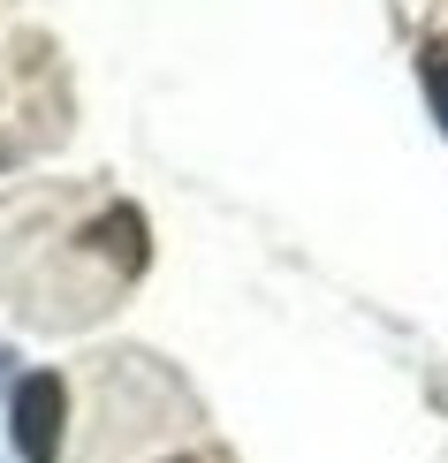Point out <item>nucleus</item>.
<instances>
[{
	"mask_svg": "<svg viewBox=\"0 0 448 463\" xmlns=\"http://www.w3.org/2000/svg\"><path fill=\"white\" fill-rule=\"evenodd\" d=\"M418 76H425V99H434V114H441V129H448V31H441L434 46L418 53Z\"/></svg>",
	"mask_w": 448,
	"mask_h": 463,
	"instance_id": "nucleus-3",
	"label": "nucleus"
},
{
	"mask_svg": "<svg viewBox=\"0 0 448 463\" xmlns=\"http://www.w3.org/2000/svg\"><path fill=\"white\" fill-rule=\"evenodd\" d=\"M15 456L24 463H53L62 456V426H69V388L53 373H31V380H15Z\"/></svg>",
	"mask_w": 448,
	"mask_h": 463,
	"instance_id": "nucleus-1",
	"label": "nucleus"
},
{
	"mask_svg": "<svg viewBox=\"0 0 448 463\" xmlns=\"http://www.w3.org/2000/svg\"><path fill=\"white\" fill-rule=\"evenodd\" d=\"M91 243H100L107 259L122 266V274H138V266H145V221L129 213V205H114V213H107L100 228H91Z\"/></svg>",
	"mask_w": 448,
	"mask_h": 463,
	"instance_id": "nucleus-2",
	"label": "nucleus"
}]
</instances>
